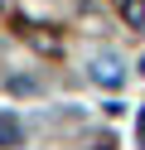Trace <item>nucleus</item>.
Masks as SVG:
<instances>
[{
	"label": "nucleus",
	"mask_w": 145,
	"mask_h": 150,
	"mask_svg": "<svg viewBox=\"0 0 145 150\" xmlns=\"http://www.w3.org/2000/svg\"><path fill=\"white\" fill-rule=\"evenodd\" d=\"M24 140V126H19L10 111H0V150H10V145H19Z\"/></svg>",
	"instance_id": "nucleus-1"
},
{
	"label": "nucleus",
	"mask_w": 145,
	"mask_h": 150,
	"mask_svg": "<svg viewBox=\"0 0 145 150\" xmlns=\"http://www.w3.org/2000/svg\"><path fill=\"white\" fill-rule=\"evenodd\" d=\"M121 15L131 24H145V0H121Z\"/></svg>",
	"instance_id": "nucleus-2"
},
{
	"label": "nucleus",
	"mask_w": 145,
	"mask_h": 150,
	"mask_svg": "<svg viewBox=\"0 0 145 150\" xmlns=\"http://www.w3.org/2000/svg\"><path fill=\"white\" fill-rule=\"evenodd\" d=\"M97 82H121V68H116V58H102V63H97Z\"/></svg>",
	"instance_id": "nucleus-3"
},
{
	"label": "nucleus",
	"mask_w": 145,
	"mask_h": 150,
	"mask_svg": "<svg viewBox=\"0 0 145 150\" xmlns=\"http://www.w3.org/2000/svg\"><path fill=\"white\" fill-rule=\"evenodd\" d=\"M140 136H145V116H140Z\"/></svg>",
	"instance_id": "nucleus-4"
}]
</instances>
